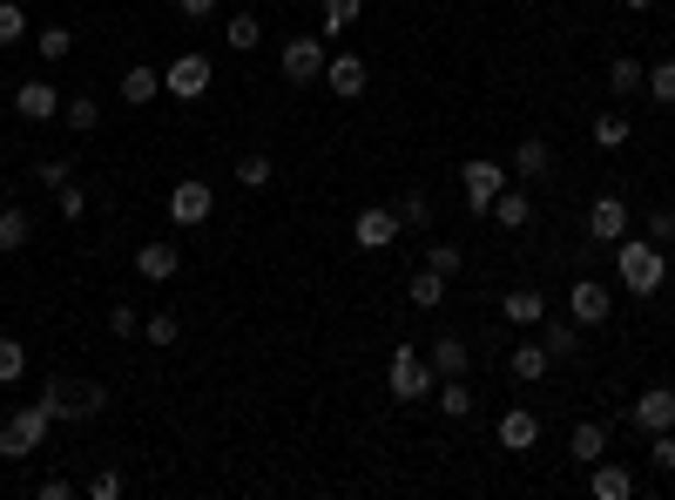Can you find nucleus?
Instances as JSON below:
<instances>
[{
  "label": "nucleus",
  "mask_w": 675,
  "mask_h": 500,
  "mask_svg": "<svg viewBox=\"0 0 675 500\" xmlns=\"http://www.w3.org/2000/svg\"><path fill=\"white\" fill-rule=\"evenodd\" d=\"M615 278H621V291H662V278H668V251L655 244V237H621L615 244Z\"/></svg>",
  "instance_id": "nucleus-1"
},
{
  "label": "nucleus",
  "mask_w": 675,
  "mask_h": 500,
  "mask_svg": "<svg viewBox=\"0 0 675 500\" xmlns=\"http://www.w3.org/2000/svg\"><path fill=\"white\" fill-rule=\"evenodd\" d=\"M385 386L392 399H432V386H440V372H432V359L419 352V345H392V365H385Z\"/></svg>",
  "instance_id": "nucleus-2"
},
{
  "label": "nucleus",
  "mask_w": 675,
  "mask_h": 500,
  "mask_svg": "<svg viewBox=\"0 0 675 500\" xmlns=\"http://www.w3.org/2000/svg\"><path fill=\"white\" fill-rule=\"evenodd\" d=\"M48 433H55V412H48L42 399H27V406H14L8 427H0V453H8L14 467H21L27 453H42V440H48Z\"/></svg>",
  "instance_id": "nucleus-3"
},
{
  "label": "nucleus",
  "mask_w": 675,
  "mask_h": 500,
  "mask_svg": "<svg viewBox=\"0 0 675 500\" xmlns=\"http://www.w3.org/2000/svg\"><path fill=\"white\" fill-rule=\"evenodd\" d=\"M42 406L55 412V427H61V419H95V412L108 406V393L95 386V379H74V386H68V379H48Z\"/></svg>",
  "instance_id": "nucleus-4"
},
{
  "label": "nucleus",
  "mask_w": 675,
  "mask_h": 500,
  "mask_svg": "<svg viewBox=\"0 0 675 500\" xmlns=\"http://www.w3.org/2000/svg\"><path fill=\"white\" fill-rule=\"evenodd\" d=\"M210 82H217L210 55H176V61L163 68V95H176V102H203V95H210Z\"/></svg>",
  "instance_id": "nucleus-5"
},
{
  "label": "nucleus",
  "mask_w": 675,
  "mask_h": 500,
  "mask_svg": "<svg viewBox=\"0 0 675 500\" xmlns=\"http://www.w3.org/2000/svg\"><path fill=\"white\" fill-rule=\"evenodd\" d=\"M406 237V223H399V210H385V204H365L359 217H351V244L359 251H392Z\"/></svg>",
  "instance_id": "nucleus-6"
},
{
  "label": "nucleus",
  "mask_w": 675,
  "mask_h": 500,
  "mask_svg": "<svg viewBox=\"0 0 675 500\" xmlns=\"http://www.w3.org/2000/svg\"><path fill=\"white\" fill-rule=\"evenodd\" d=\"M500 189H507V176H500V163H493V156H473V163L459 170V197H466V210H473V217H487Z\"/></svg>",
  "instance_id": "nucleus-7"
},
{
  "label": "nucleus",
  "mask_w": 675,
  "mask_h": 500,
  "mask_svg": "<svg viewBox=\"0 0 675 500\" xmlns=\"http://www.w3.org/2000/svg\"><path fill=\"white\" fill-rule=\"evenodd\" d=\"M568 318H574V325H608V318H615V291H608L602 278H574V284H568Z\"/></svg>",
  "instance_id": "nucleus-8"
},
{
  "label": "nucleus",
  "mask_w": 675,
  "mask_h": 500,
  "mask_svg": "<svg viewBox=\"0 0 675 500\" xmlns=\"http://www.w3.org/2000/svg\"><path fill=\"white\" fill-rule=\"evenodd\" d=\"M210 210H217V189H210V183L183 176V183L170 189V223H176V230H196V223H210Z\"/></svg>",
  "instance_id": "nucleus-9"
},
{
  "label": "nucleus",
  "mask_w": 675,
  "mask_h": 500,
  "mask_svg": "<svg viewBox=\"0 0 675 500\" xmlns=\"http://www.w3.org/2000/svg\"><path fill=\"white\" fill-rule=\"evenodd\" d=\"M325 42H317V34H291V42H284V82H325Z\"/></svg>",
  "instance_id": "nucleus-10"
},
{
  "label": "nucleus",
  "mask_w": 675,
  "mask_h": 500,
  "mask_svg": "<svg viewBox=\"0 0 675 500\" xmlns=\"http://www.w3.org/2000/svg\"><path fill=\"white\" fill-rule=\"evenodd\" d=\"M14 115H21V123H55V115H61V89L48 82V74H27V82L14 89Z\"/></svg>",
  "instance_id": "nucleus-11"
},
{
  "label": "nucleus",
  "mask_w": 675,
  "mask_h": 500,
  "mask_svg": "<svg viewBox=\"0 0 675 500\" xmlns=\"http://www.w3.org/2000/svg\"><path fill=\"white\" fill-rule=\"evenodd\" d=\"M621 237H628V204H621V197H594V204H587V244L608 251V244H621Z\"/></svg>",
  "instance_id": "nucleus-12"
},
{
  "label": "nucleus",
  "mask_w": 675,
  "mask_h": 500,
  "mask_svg": "<svg viewBox=\"0 0 675 500\" xmlns=\"http://www.w3.org/2000/svg\"><path fill=\"white\" fill-rule=\"evenodd\" d=\"M176 271H183V244H176V237H149V244L136 251V278H142V284H170Z\"/></svg>",
  "instance_id": "nucleus-13"
},
{
  "label": "nucleus",
  "mask_w": 675,
  "mask_h": 500,
  "mask_svg": "<svg viewBox=\"0 0 675 500\" xmlns=\"http://www.w3.org/2000/svg\"><path fill=\"white\" fill-rule=\"evenodd\" d=\"M365 82H372L365 55H331V61H325V89H331L338 102H359V95H365Z\"/></svg>",
  "instance_id": "nucleus-14"
},
{
  "label": "nucleus",
  "mask_w": 675,
  "mask_h": 500,
  "mask_svg": "<svg viewBox=\"0 0 675 500\" xmlns=\"http://www.w3.org/2000/svg\"><path fill=\"white\" fill-rule=\"evenodd\" d=\"M628 427H642V433H668V427H675V393H668V386H649L642 399L628 406Z\"/></svg>",
  "instance_id": "nucleus-15"
},
{
  "label": "nucleus",
  "mask_w": 675,
  "mask_h": 500,
  "mask_svg": "<svg viewBox=\"0 0 675 500\" xmlns=\"http://www.w3.org/2000/svg\"><path fill=\"white\" fill-rule=\"evenodd\" d=\"M500 446H507V453H534V446H540V419H534L527 406H507V412H500Z\"/></svg>",
  "instance_id": "nucleus-16"
},
{
  "label": "nucleus",
  "mask_w": 675,
  "mask_h": 500,
  "mask_svg": "<svg viewBox=\"0 0 675 500\" xmlns=\"http://www.w3.org/2000/svg\"><path fill=\"white\" fill-rule=\"evenodd\" d=\"M587 487H594V500H635V474L621 467V460H594Z\"/></svg>",
  "instance_id": "nucleus-17"
},
{
  "label": "nucleus",
  "mask_w": 675,
  "mask_h": 500,
  "mask_svg": "<svg viewBox=\"0 0 675 500\" xmlns=\"http://www.w3.org/2000/svg\"><path fill=\"white\" fill-rule=\"evenodd\" d=\"M426 359H432V372H440V379H466V365H473V352H466V338H432L426 345Z\"/></svg>",
  "instance_id": "nucleus-18"
},
{
  "label": "nucleus",
  "mask_w": 675,
  "mask_h": 500,
  "mask_svg": "<svg viewBox=\"0 0 675 500\" xmlns=\"http://www.w3.org/2000/svg\"><path fill=\"white\" fill-rule=\"evenodd\" d=\"M507 372L521 379V386H534V379L554 372V352H547V345H513V352H507Z\"/></svg>",
  "instance_id": "nucleus-19"
},
{
  "label": "nucleus",
  "mask_w": 675,
  "mask_h": 500,
  "mask_svg": "<svg viewBox=\"0 0 675 500\" xmlns=\"http://www.w3.org/2000/svg\"><path fill=\"white\" fill-rule=\"evenodd\" d=\"M568 453L581 460V467H594V460H608V427H602V419H581V427L568 433Z\"/></svg>",
  "instance_id": "nucleus-20"
},
{
  "label": "nucleus",
  "mask_w": 675,
  "mask_h": 500,
  "mask_svg": "<svg viewBox=\"0 0 675 500\" xmlns=\"http://www.w3.org/2000/svg\"><path fill=\"white\" fill-rule=\"evenodd\" d=\"M487 217H493L500 230H527V223H534V197H527V189H500Z\"/></svg>",
  "instance_id": "nucleus-21"
},
{
  "label": "nucleus",
  "mask_w": 675,
  "mask_h": 500,
  "mask_svg": "<svg viewBox=\"0 0 675 500\" xmlns=\"http://www.w3.org/2000/svg\"><path fill=\"white\" fill-rule=\"evenodd\" d=\"M406 298L419 304V312H440V304H446V278L432 271V264H419V271L406 278Z\"/></svg>",
  "instance_id": "nucleus-22"
},
{
  "label": "nucleus",
  "mask_w": 675,
  "mask_h": 500,
  "mask_svg": "<svg viewBox=\"0 0 675 500\" xmlns=\"http://www.w3.org/2000/svg\"><path fill=\"white\" fill-rule=\"evenodd\" d=\"M163 95V68H123V102L129 108H149Z\"/></svg>",
  "instance_id": "nucleus-23"
},
{
  "label": "nucleus",
  "mask_w": 675,
  "mask_h": 500,
  "mask_svg": "<svg viewBox=\"0 0 675 500\" xmlns=\"http://www.w3.org/2000/svg\"><path fill=\"white\" fill-rule=\"evenodd\" d=\"M547 170H554V149H547L540 136H527L521 149H513V176H521V183H540Z\"/></svg>",
  "instance_id": "nucleus-24"
},
{
  "label": "nucleus",
  "mask_w": 675,
  "mask_h": 500,
  "mask_svg": "<svg viewBox=\"0 0 675 500\" xmlns=\"http://www.w3.org/2000/svg\"><path fill=\"white\" fill-rule=\"evenodd\" d=\"M500 318H507V325H540V318H547V298H540V291H507V298H500Z\"/></svg>",
  "instance_id": "nucleus-25"
},
{
  "label": "nucleus",
  "mask_w": 675,
  "mask_h": 500,
  "mask_svg": "<svg viewBox=\"0 0 675 500\" xmlns=\"http://www.w3.org/2000/svg\"><path fill=\"white\" fill-rule=\"evenodd\" d=\"M628 136H635V123H628V115H615V108H602V115H594V129H587L594 149H628Z\"/></svg>",
  "instance_id": "nucleus-26"
},
{
  "label": "nucleus",
  "mask_w": 675,
  "mask_h": 500,
  "mask_svg": "<svg viewBox=\"0 0 675 500\" xmlns=\"http://www.w3.org/2000/svg\"><path fill=\"white\" fill-rule=\"evenodd\" d=\"M432 399H440L446 419H466V412H473V386H466V379H440V386H432Z\"/></svg>",
  "instance_id": "nucleus-27"
},
{
  "label": "nucleus",
  "mask_w": 675,
  "mask_h": 500,
  "mask_svg": "<svg viewBox=\"0 0 675 500\" xmlns=\"http://www.w3.org/2000/svg\"><path fill=\"white\" fill-rule=\"evenodd\" d=\"M642 89H649V102H655V108H675V61L642 68Z\"/></svg>",
  "instance_id": "nucleus-28"
},
{
  "label": "nucleus",
  "mask_w": 675,
  "mask_h": 500,
  "mask_svg": "<svg viewBox=\"0 0 675 500\" xmlns=\"http://www.w3.org/2000/svg\"><path fill=\"white\" fill-rule=\"evenodd\" d=\"M21 372H27V345L14 332H0V386H21Z\"/></svg>",
  "instance_id": "nucleus-29"
},
{
  "label": "nucleus",
  "mask_w": 675,
  "mask_h": 500,
  "mask_svg": "<svg viewBox=\"0 0 675 500\" xmlns=\"http://www.w3.org/2000/svg\"><path fill=\"white\" fill-rule=\"evenodd\" d=\"M270 176H277V163L264 156V149H251V156L236 163V189H270Z\"/></svg>",
  "instance_id": "nucleus-30"
},
{
  "label": "nucleus",
  "mask_w": 675,
  "mask_h": 500,
  "mask_svg": "<svg viewBox=\"0 0 675 500\" xmlns=\"http://www.w3.org/2000/svg\"><path fill=\"white\" fill-rule=\"evenodd\" d=\"M635 89H642V61L615 55V61H608V95H635Z\"/></svg>",
  "instance_id": "nucleus-31"
},
{
  "label": "nucleus",
  "mask_w": 675,
  "mask_h": 500,
  "mask_svg": "<svg viewBox=\"0 0 675 500\" xmlns=\"http://www.w3.org/2000/svg\"><path fill=\"white\" fill-rule=\"evenodd\" d=\"M223 27H230V48H236V55H251V48L264 42V21H257V14H230Z\"/></svg>",
  "instance_id": "nucleus-32"
},
{
  "label": "nucleus",
  "mask_w": 675,
  "mask_h": 500,
  "mask_svg": "<svg viewBox=\"0 0 675 500\" xmlns=\"http://www.w3.org/2000/svg\"><path fill=\"white\" fill-rule=\"evenodd\" d=\"M34 48H42V61H61V55L74 48V27H68V21H55V27H42V34H34Z\"/></svg>",
  "instance_id": "nucleus-33"
},
{
  "label": "nucleus",
  "mask_w": 675,
  "mask_h": 500,
  "mask_svg": "<svg viewBox=\"0 0 675 500\" xmlns=\"http://www.w3.org/2000/svg\"><path fill=\"white\" fill-rule=\"evenodd\" d=\"M55 210H61V223H82V217H89V189H82V183H61V189H55Z\"/></svg>",
  "instance_id": "nucleus-34"
},
{
  "label": "nucleus",
  "mask_w": 675,
  "mask_h": 500,
  "mask_svg": "<svg viewBox=\"0 0 675 500\" xmlns=\"http://www.w3.org/2000/svg\"><path fill=\"white\" fill-rule=\"evenodd\" d=\"M27 230H34V223H27V210H14V204H8V210H0V251H21V244H27Z\"/></svg>",
  "instance_id": "nucleus-35"
},
{
  "label": "nucleus",
  "mask_w": 675,
  "mask_h": 500,
  "mask_svg": "<svg viewBox=\"0 0 675 500\" xmlns=\"http://www.w3.org/2000/svg\"><path fill=\"white\" fill-rule=\"evenodd\" d=\"M426 264H432V271H440V278H453L459 264H466V251H459L453 237H440V244H426Z\"/></svg>",
  "instance_id": "nucleus-36"
},
{
  "label": "nucleus",
  "mask_w": 675,
  "mask_h": 500,
  "mask_svg": "<svg viewBox=\"0 0 675 500\" xmlns=\"http://www.w3.org/2000/svg\"><path fill=\"white\" fill-rule=\"evenodd\" d=\"M21 34H27V8L21 0H0V48H14Z\"/></svg>",
  "instance_id": "nucleus-37"
},
{
  "label": "nucleus",
  "mask_w": 675,
  "mask_h": 500,
  "mask_svg": "<svg viewBox=\"0 0 675 500\" xmlns=\"http://www.w3.org/2000/svg\"><path fill=\"white\" fill-rule=\"evenodd\" d=\"M61 115H68V129H95L102 123V102L95 95H74V102H61Z\"/></svg>",
  "instance_id": "nucleus-38"
},
{
  "label": "nucleus",
  "mask_w": 675,
  "mask_h": 500,
  "mask_svg": "<svg viewBox=\"0 0 675 500\" xmlns=\"http://www.w3.org/2000/svg\"><path fill=\"white\" fill-rule=\"evenodd\" d=\"M359 14H365V0H325V34H345Z\"/></svg>",
  "instance_id": "nucleus-39"
},
{
  "label": "nucleus",
  "mask_w": 675,
  "mask_h": 500,
  "mask_svg": "<svg viewBox=\"0 0 675 500\" xmlns=\"http://www.w3.org/2000/svg\"><path fill=\"white\" fill-rule=\"evenodd\" d=\"M142 345H176V312H149L142 318Z\"/></svg>",
  "instance_id": "nucleus-40"
},
{
  "label": "nucleus",
  "mask_w": 675,
  "mask_h": 500,
  "mask_svg": "<svg viewBox=\"0 0 675 500\" xmlns=\"http://www.w3.org/2000/svg\"><path fill=\"white\" fill-rule=\"evenodd\" d=\"M540 345H547L554 359H568V352H581V325H574V318H568V325H554V332H547Z\"/></svg>",
  "instance_id": "nucleus-41"
},
{
  "label": "nucleus",
  "mask_w": 675,
  "mask_h": 500,
  "mask_svg": "<svg viewBox=\"0 0 675 500\" xmlns=\"http://www.w3.org/2000/svg\"><path fill=\"white\" fill-rule=\"evenodd\" d=\"M108 332L115 338H142V318H136V304L123 298V304H108Z\"/></svg>",
  "instance_id": "nucleus-42"
},
{
  "label": "nucleus",
  "mask_w": 675,
  "mask_h": 500,
  "mask_svg": "<svg viewBox=\"0 0 675 500\" xmlns=\"http://www.w3.org/2000/svg\"><path fill=\"white\" fill-rule=\"evenodd\" d=\"M399 223H406V230H426V223H432V197H426V189H412V197L399 204Z\"/></svg>",
  "instance_id": "nucleus-43"
},
{
  "label": "nucleus",
  "mask_w": 675,
  "mask_h": 500,
  "mask_svg": "<svg viewBox=\"0 0 675 500\" xmlns=\"http://www.w3.org/2000/svg\"><path fill=\"white\" fill-rule=\"evenodd\" d=\"M649 460H655V474H675V427L649 433Z\"/></svg>",
  "instance_id": "nucleus-44"
},
{
  "label": "nucleus",
  "mask_w": 675,
  "mask_h": 500,
  "mask_svg": "<svg viewBox=\"0 0 675 500\" xmlns=\"http://www.w3.org/2000/svg\"><path fill=\"white\" fill-rule=\"evenodd\" d=\"M34 183L61 189V183H74V176H68V163H61V156H42V163H34Z\"/></svg>",
  "instance_id": "nucleus-45"
},
{
  "label": "nucleus",
  "mask_w": 675,
  "mask_h": 500,
  "mask_svg": "<svg viewBox=\"0 0 675 500\" xmlns=\"http://www.w3.org/2000/svg\"><path fill=\"white\" fill-rule=\"evenodd\" d=\"M649 237H655V244L668 251V237H675V210H662V204L649 210Z\"/></svg>",
  "instance_id": "nucleus-46"
},
{
  "label": "nucleus",
  "mask_w": 675,
  "mask_h": 500,
  "mask_svg": "<svg viewBox=\"0 0 675 500\" xmlns=\"http://www.w3.org/2000/svg\"><path fill=\"white\" fill-rule=\"evenodd\" d=\"M115 493H123V474H108V467H102V474L89 480V500H115Z\"/></svg>",
  "instance_id": "nucleus-47"
},
{
  "label": "nucleus",
  "mask_w": 675,
  "mask_h": 500,
  "mask_svg": "<svg viewBox=\"0 0 675 500\" xmlns=\"http://www.w3.org/2000/svg\"><path fill=\"white\" fill-rule=\"evenodd\" d=\"M223 8V0H176V14H189V21H210Z\"/></svg>",
  "instance_id": "nucleus-48"
},
{
  "label": "nucleus",
  "mask_w": 675,
  "mask_h": 500,
  "mask_svg": "<svg viewBox=\"0 0 675 500\" xmlns=\"http://www.w3.org/2000/svg\"><path fill=\"white\" fill-rule=\"evenodd\" d=\"M621 8H628V14H649V8H655V0H621Z\"/></svg>",
  "instance_id": "nucleus-49"
},
{
  "label": "nucleus",
  "mask_w": 675,
  "mask_h": 500,
  "mask_svg": "<svg viewBox=\"0 0 675 500\" xmlns=\"http://www.w3.org/2000/svg\"><path fill=\"white\" fill-rule=\"evenodd\" d=\"M0 210H8V183H0Z\"/></svg>",
  "instance_id": "nucleus-50"
}]
</instances>
